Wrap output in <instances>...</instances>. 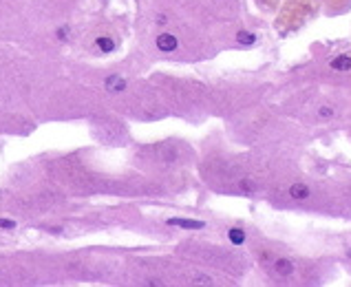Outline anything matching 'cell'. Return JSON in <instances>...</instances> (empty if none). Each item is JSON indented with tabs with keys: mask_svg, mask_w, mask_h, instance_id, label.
<instances>
[{
	"mask_svg": "<svg viewBox=\"0 0 351 287\" xmlns=\"http://www.w3.org/2000/svg\"><path fill=\"white\" fill-rule=\"evenodd\" d=\"M236 40H238V44H254V33H247V31H238L236 33Z\"/></svg>",
	"mask_w": 351,
	"mask_h": 287,
	"instance_id": "obj_10",
	"label": "cell"
},
{
	"mask_svg": "<svg viewBox=\"0 0 351 287\" xmlns=\"http://www.w3.org/2000/svg\"><path fill=\"white\" fill-rule=\"evenodd\" d=\"M241 190L252 192V190H254V183H252V181H247V179H243V181H241Z\"/></svg>",
	"mask_w": 351,
	"mask_h": 287,
	"instance_id": "obj_13",
	"label": "cell"
},
{
	"mask_svg": "<svg viewBox=\"0 0 351 287\" xmlns=\"http://www.w3.org/2000/svg\"><path fill=\"white\" fill-rule=\"evenodd\" d=\"M168 225H177V228L184 230H201L206 228L203 221H192V219H168Z\"/></svg>",
	"mask_w": 351,
	"mask_h": 287,
	"instance_id": "obj_2",
	"label": "cell"
},
{
	"mask_svg": "<svg viewBox=\"0 0 351 287\" xmlns=\"http://www.w3.org/2000/svg\"><path fill=\"white\" fill-rule=\"evenodd\" d=\"M228 239H230L232 245H243V243H245V232H243L241 228H230Z\"/></svg>",
	"mask_w": 351,
	"mask_h": 287,
	"instance_id": "obj_6",
	"label": "cell"
},
{
	"mask_svg": "<svg viewBox=\"0 0 351 287\" xmlns=\"http://www.w3.org/2000/svg\"><path fill=\"white\" fill-rule=\"evenodd\" d=\"M0 228H2V230H13V228H16V223L7 221V219H0Z\"/></svg>",
	"mask_w": 351,
	"mask_h": 287,
	"instance_id": "obj_12",
	"label": "cell"
},
{
	"mask_svg": "<svg viewBox=\"0 0 351 287\" xmlns=\"http://www.w3.org/2000/svg\"><path fill=\"white\" fill-rule=\"evenodd\" d=\"M104 84H106V91H111V93H119V91L126 89V80L119 78V75H109Z\"/></svg>",
	"mask_w": 351,
	"mask_h": 287,
	"instance_id": "obj_4",
	"label": "cell"
},
{
	"mask_svg": "<svg viewBox=\"0 0 351 287\" xmlns=\"http://www.w3.org/2000/svg\"><path fill=\"white\" fill-rule=\"evenodd\" d=\"M292 272H294V263H292V261H287V259H278L276 261V274L289 276Z\"/></svg>",
	"mask_w": 351,
	"mask_h": 287,
	"instance_id": "obj_7",
	"label": "cell"
},
{
	"mask_svg": "<svg viewBox=\"0 0 351 287\" xmlns=\"http://www.w3.org/2000/svg\"><path fill=\"white\" fill-rule=\"evenodd\" d=\"M334 109L332 106H320L318 109V117H323V120H329V117H334Z\"/></svg>",
	"mask_w": 351,
	"mask_h": 287,
	"instance_id": "obj_11",
	"label": "cell"
},
{
	"mask_svg": "<svg viewBox=\"0 0 351 287\" xmlns=\"http://www.w3.org/2000/svg\"><path fill=\"white\" fill-rule=\"evenodd\" d=\"M67 33H69V29H64V27H62V29L58 31V38H60V40H64V38H67Z\"/></svg>",
	"mask_w": 351,
	"mask_h": 287,
	"instance_id": "obj_14",
	"label": "cell"
},
{
	"mask_svg": "<svg viewBox=\"0 0 351 287\" xmlns=\"http://www.w3.org/2000/svg\"><path fill=\"white\" fill-rule=\"evenodd\" d=\"M309 194H312V190H309V186H305V183H292V186H289V197L296 199V201H305Z\"/></svg>",
	"mask_w": 351,
	"mask_h": 287,
	"instance_id": "obj_3",
	"label": "cell"
},
{
	"mask_svg": "<svg viewBox=\"0 0 351 287\" xmlns=\"http://www.w3.org/2000/svg\"><path fill=\"white\" fill-rule=\"evenodd\" d=\"M332 69L340 71V73L351 71V58H349V55H336V58L332 60Z\"/></svg>",
	"mask_w": 351,
	"mask_h": 287,
	"instance_id": "obj_5",
	"label": "cell"
},
{
	"mask_svg": "<svg viewBox=\"0 0 351 287\" xmlns=\"http://www.w3.org/2000/svg\"><path fill=\"white\" fill-rule=\"evenodd\" d=\"M179 47V42H177V38L172 33H161L159 38H157V49L164 51V53H170V51H175Z\"/></svg>",
	"mask_w": 351,
	"mask_h": 287,
	"instance_id": "obj_1",
	"label": "cell"
},
{
	"mask_svg": "<svg viewBox=\"0 0 351 287\" xmlns=\"http://www.w3.org/2000/svg\"><path fill=\"white\" fill-rule=\"evenodd\" d=\"M192 285H206V287H212V279L208 274H199V272H195L192 274Z\"/></svg>",
	"mask_w": 351,
	"mask_h": 287,
	"instance_id": "obj_8",
	"label": "cell"
},
{
	"mask_svg": "<svg viewBox=\"0 0 351 287\" xmlns=\"http://www.w3.org/2000/svg\"><path fill=\"white\" fill-rule=\"evenodd\" d=\"M95 44H98V49H102L104 53H109V51L115 49V42L111 38H98V40H95Z\"/></svg>",
	"mask_w": 351,
	"mask_h": 287,
	"instance_id": "obj_9",
	"label": "cell"
}]
</instances>
